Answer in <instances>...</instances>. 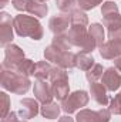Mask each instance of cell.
I'll return each instance as SVG.
<instances>
[{"label":"cell","instance_id":"7c38bea8","mask_svg":"<svg viewBox=\"0 0 121 122\" xmlns=\"http://www.w3.org/2000/svg\"><path fill=\"white\" fill-rule=\"evenodd\" d=\"M38 114V102L33 98H24L20 102V109H19V115L24 119H30L34 118Z\"/></svg>","mask_w":121,"mask_h":122},{"label":"cell","instance_id":"1f68e13d","mask_svg":"<svg viewBox=\"0 0 121 122\" xmlns=\"http://www.w3.org/2000/svg\"><path fill=\"white\" fill-rule=\"evenodd\" d=\"M97 115H98V122H110V119H111V111L105 109V108L98 109Z\"/></svg>","mask_w":121,"mask_h":122},{"label":"cell","instance_id":"e0dca14e","mask_svg":"<svg viewBox=\"0 0 121 122\" xmlns=\"http://www.w3.org/2000/svg\"><path fill=\"white\" fill-rule=\"evenodd\" d=\"M61 105H57V102H47V104H43V107H41V109H40V112H41V115L44 117V118H47V119H56L59 115H60V108Z\"/></svg>","mask_w":121,"mask_h":122},{"label":"cell","instance_id":"30bf717a","mask_svg":"<svg viewBox=\"0 0 121 122\" xmlns=\"http://www.w3.org/2000/svg\"><path fill=\"white\" fill-rule=\"evenodd\" d=\"M103 85L107 91H117L121 87V75L116 67H110L103 74Z\"/></svg>","mask_w":121,"mask_h":122},{"label":"cell","instance_id":"d6986e66","mask_svg":"<svg viewBox=\"0 0 121 122\" xmlns=\"http://www.w3.org/2000/svg\"><path fill=\"white\" fill-rule=\"evenodd\" d=\"M88 36H90L91 38H94V41L97 43L98 48L105 43L104 41V29L98 23H93L90 27H88Z\"/></svg>","mask_w":121,"mask_h":122},{"label":"cell","instance_id":"9c48e42d","mask_svg":"<svg viewBox=\"0 0 121 122\" xmlns=\"http://www.w3.org/2000/svg\"><path fill=\"white\" fill-rule=\"evenodd\" d=\"M33 92L36 95V99L41 104H47V102H51L53 101V90H51V85L47 84L44 80H37L34 82V88Z\"/></svg>","mask_w":121,"mask_h":122},{"label":"cell","instance_id":"cb8c5ba5","mask_svg":"<svg viewBox=\"0 0 121 122\" xmlns=\"http://www.w3.org/2000/svg\"><path fill=\"white\" fill-rule=\"evenodd\" d=\"M103 74H104V68H103V65L95 62L90 70L86 72V78H87L88 82H97L100 78H103Z\"/></svg>","mask_w":121,"mask_h":122},{"label":"cell","instance_id":"d6a6232c","mask_svg":"<svg viewBox=\"0 0 121 122\" xmlns=\"http://www.w3.org/2000/svg\"><path fill=\"white\" fill-rule=\"evenodd\" d=\"M1 122H20V121L17 119V114L13 112V111H10L6 117L1 118Z\"/></svg>","mask_w":121,"mask_h":122},{"label":"cell","instance_id":"74e56055","mask_svg":"<svg viewBox=\"0 0 121 122\" xmlns=\"http://www.w3.org/2000/svg\"><path fill=\"white\" fill-rule=\"evenodd\" d=\"M43 1H46V0H43Z\"/></svg>","mask_w":121,"mask_h":122},{"label":"cell","instance_id":"277c9868","mask_svg":"<svg viewBox=\"0 0 121 122\" xmlns=\"http://www.w3.org/2000/svg\"><path fill=\"white\" fill-rule=\"evenodd\" d=\"M88 99H90V95L86 91H74L73 94H70L66 99L61 101V109L66 112V114H73L76 112L77 109L86 107L88 104Z\"/></svg>","mask_w":121,"mask_h":122},{"label":"cell","instance_id":"3957f363","mask_svg":"<svg viewBox=\"0 0 121 122\" xmlns=\"http://www.w3.org/2000/svg\"><path fill=\"white\" fill-rule=\"evenodd\" d=\"M11 4L19 11H26L36 17H46L49 7L43 0H11Z\"/></svg>","mask_w":121,"mask_h":122},{"label":"cell","instance_id":"d4e9b609","mask_svg":"<svg viewBox=\"0 0 121 122\" xmlns=\"http://www.w3.org/2000/svg\"><path fill=\"white\" fill-rule=\"evenodd\" d=\"M76 56H77V54H74V53H71V51H64L63 56H61V58H60V61H59V64H57V67H61V68H64V70H67V68H74V67H76Z\"/></svg>","mask_w":121,"mask_h":122},{"label":"cell","instance_id":"f546056e","mask_svg":"<svg viewBox=\"0 0 121 122\" xmlns=\"http://www.w3.org/2000/svg\"><path fill=\"white\" fill-rule=\"evenodd\" d=\"M118 11V7L114 1H105L103 3L101 6V14L103 16H107V14H111V13H117Z\"/></svg>","mask_w":121,"mask_h":122},{"label":"cell","instance_id":"603a6c76","mask_svg":"<svg viewBox=\"0 0 121 122\" xmlns=\"http://www.w3.org/2000/svg\"><path fill=\"white\" fill-rule=\"evenodd\" d=\"M71 26H81V27L88 26V17L81 9H76L71 13Z\"/></svg>","mask_w":121,"mask_h":122},{"label":"cell","instance_id":"6da1fadb","mask_svg":"<svg viewBox=\"0 0 121 122\" xmlns=\"http://www.w3.org/2000/svg\"><path fill=\"white\" fill-rule=\"evenodd\" d=\"M13 26L16 33L20 37H30L33 40H41L43 38V26L40 21L33 17V16H26V14H19L13 19Z\"/></svg>","mask_w":121,"mask_h":122},{"label":"cell","instance_id":"4dcf8cb0","mask_svg":"<svg viewBox=\"0 0 121 122\" xmlns=\"http://www.w3.org/2000/svg\"><path fill=\"white\" fill-rule=\"evenodd\" d=\"M0 99H1V118L3 117H6L10 111V98H9V95L6 94V92H1L0 94Z\"/></svg>","mask_w":121,"mask_h":122},{"label":"cell","instance_id":"44dd1931","mask_svg":"<svg viewBox=\"0 0 121 122\" xmlns=\"http://www.w3.org/2000/svg\"><path fill=\"white\" fill-rule=\"evenodd\" d=\"M63 50L60 48H57L56 46H53V44H50L49 47H46V50H44V57H46V60L50 61V62H54L56 65L59 64V61H60L61 56H63Z\"/></svg>","mask_w":121,"mask_h":122},{"label":"cell","instance_id":"f1b7e54d","mask_svg":"<svg viewBox=\"0 0 121 122\" xmlns=\"http://www.w3.org/2000/svg\"><path fill=\"white\" fill-rule=\"evenodd\" d=\"M76 1H77V4L81 10H91L95 6L101 4L103 0H76Z\"/></svg>","mask_w":121,"mask_h":122},{"label":"cell","instance_id":"836d02e7","mask_svg":"<svg viewBox=\"0 0 121 122\" xmlns=\"http://www.w3.org/2000/svg\"><path fill=\"white\" fill-rule=\"evenodd\" d=\"M114 67H116V68L121 72V57H118V58H116V60H114Z\"/></svg>","mask_w":121,"mask_h":122},{"label":"cell","instance_id":"4fadbf2b","mask_svg":"<svg viewBox=\"0 0 121 122\" xmlns=\"http://www.w3.org/2000/svg\"><path fill=\"white\" fill-rule=\"evenodd\" d=\"M90 94L91 98L98 104V105H107L108 104V95L107 88L103 85V82H90Z\"/></svg>","mask_w":121,"mask_h":122},{"label":"cell","instance_id":"e575fe53","mask_svg":"<svg viewBox=\"0 0 121 122\" xmlns=\"http://www.w3.org/2000/svg\"><path fill=\"white\" fill-rule=\"evenodd\" d=\"M59 122H74V119L70 118V117H61L60 119H59Z\"/></svg>","mask_w":121,"mask_h":122},{"label":"cell","instance_id":"484cf974","mask_svg":"<svg viewBox=\"0 0 121 122\" xmlns=\"http://www.w3.org/2000/svg\"><path fill=\"white\" fill-rule=\"evenodd\" d=\"M76 121L77 122H98V115H97V111H93V109H81L77 117H76Z\"/></svg>","mask_w":121,"mask_h":122},{"label":"cell","instance_id":"ba28073f","mask_svg":"<svg viewBox=\"0 0 121 122\" xmlns=\"http://www.w3.org/2000/svg\"><path fill=\"white\" fill-rule=\"evenodd\" d=\"M68 26H71V14H68V13L56 14L49 21V29L54 33V36L66 33V30L68 29Z\"/></svg>","mask_w":121,"mask_h":122},{"label":"cell","instance_id":"5bb4252c","mask_svg":"<svg viewBox=\"0 0 121 122\" xmlns=\"http://www.w3.org/2000/svg\"><path fill=\"white\" fill-rule=\"evenodd\" d=\"M51 90H53V95L57 99H66L70 94V87H68V78H61V80H56L51 82Z\"/></svg>","mask_w":121,"mask_h":122},{"label":"cell","instance_id":"7a4b0ae2","mask_svg":"<svg viewBox=\"0 0 121 122\" xmlns=\"http://www.w3.org/2000/svg\"><path fill=\"white\" fill-rule=\"evenodd\" d=\"M30 85L31 82L29 77L20 75L7 68H1V87L4 90L17 95H23L30 90Z\"/></svg>","mask_w":121,"mask_h":122},{"label":"cell","instance_id":"9a60e30c","mask_svg":"<svg viewBox=\"0 0 121 122\" xmlns=\"http://www.w3.org/2000/svg\"><path fill=\"white\" fill-rule=\"evenodd\" d=\"M11 71L17 72L20 75H24V77H30V75H34V72H36V64L29 58H23L19 64H16L11 68Z\"/></svg>","mask_w":121,"mask_h":122},{"label":"cell","instance_id":"83f0119b","mask_svg":"<svg viewBox=\"0 0 121 122\" xmlns=\"http://www.w3.org/2000/svg\"><path fill=\"white\" fill-rule=\"evenodd\" d=\"M108 109H110L111 114H114V115H121V91L111 99Z\"/></svg>","mask_w":121,"mask_h":122},{"label":"cell","instance_id":"5b68a950","mask_svg":"<svg viewBox=\"0 0 121 122\" xmlns=\"http://www.w3.org/2000/svg\"><path fill=\"white\" fill-rule=\"evenodd\" d=\"M13 19L9 13L1 11L0 14V44L1 47H6L11 44L13 40Z\"/></svg>","mask_w":121,"mask_h":122},{"label":"cell","instance_id":"52a82bcc","mask_svg":"<svg viewBox=\"0 0 121 122\" xmlns=\"http://www.w3.org/2000/svg\"><path fill=\"white\" fill-rule=\"evenodd\" d=\"M100 54L105 60H116L121 57V38H108L101 47Z\"/></svg>","mask_w":121,"mask_h":122},{"label":"cell","instance_id":"8992f818","mask_svg":"<svg viewBox=\"0 0 121 122\" xmlns=\"http://www.w3.org/2000/svg\"><path fill=\"white\" fill-rule=\"evenodd\" d=\"M23 58H24V51L16 44H9L4 47V61L1 62V68L11 70Z\"/></svg>","mask_w":121,"mask_h":122},{"label":"cell","instance_id":"8fae6325","mask_svg":"<svg viewBox=\"0 0 121 122\" xmlns=\"http://www.w3.org/2000/svg\"><path fill=\"white\" fill-rule=\"evenodd\" d=\"M67 36H68V40H70V43H71L73 47H83L84 41L87 40L88 30H87V27L71 26L68 33H67Z\"/></svg>","mask_w":121,"mask_h":122},{"label":"cell","instance_id":"ac0fdd59","mask_svg":"<svg viewBox=\"0 0 121 122\" xmlns=\"http://www.w3.org/2000/svg\"><path fill=\"white\" fill-rule=\"evenodd\" d=\"M94 58L93 56H90V53H78L76 56V67L83 70V71H88L91 67L94 65Z\"/></svg>","mask_w":121,"mask_h":122},{"label":"cell","instance_id":"d590c367","mask_svg":"<svg viewBox=\"0 0 121 122\" xmlns=\"http://www.w3.org/2000/svg\"><path fill=\"white\" fill-rule=\"evenodd\" d=\"M9 3V0H0V7H4Z\"/></svg>","mask_w":121,"mask_h":122},{"label":"cell","instance_id":"2e32d148","mask_svg":"<svg viewBox=\"0 0 121 122\" xmlns=\"http://www.w3.org/2000/svg\"><path fill=\"white\" fill-rule=\"evenodd\" d=\"M103 24L104 27H107L108 33L110 31H116L121 29V14L117 13H111L107 16H103Z\"/></svg>","mask_w":121,"mask_h":122},{"label":"cell","instance_id":"4316f807","mask_svg":"<svg viewBox=\"0 0 121 122\" xmlns=\"http://www.w3.org/2000/svg\"><path fill=\"white\" fill-rule=\"evenodd\" d=\"M76 0H56V6L61 13H73L76 10Z\"/></svg>","mask_w":121,"mask_h":122},{"label":"cell","instance_id":"7402d4cb","mask_svg":"<svg viewBox=\"0 0 121 122\" xmlns=\"http://www.w3.org/2000/svg\"><path fill=\"white\" fill-rule=\"evenodd\" d=\"M53 46H56L57 48H60L63 51H70L71 50V43H70V40H68V36H67V33H63V34H56L54 36V38H53V43H51Z\"/></svg>","mask_w":121,"mask_h":122},{"label":"cell","instance_id":"ffe728a7","mask_svg":"<svg viewBox=\"0 0 121 122\" xmlns=\"http://www.w3.org/2000/svg\"><path fill=\"white\" fill-rule=\"evenodd\" d=\"M51 70L53 67L47 62V61H38L36 64V72H34V77L37 80H47L50 78V74H51Z\"/></svg>","mask_w":121,"mask_h":122},{"label":"cell","instance_id":"8d00e7d4","mask_svg":"<svg viewBox=\"0 0 121 122\" xmlns=\"http://www.w3.org/2000/svg\"><path fill=\"white\" fill-rule=\"evenodd\" d=\"M20 122H26V121H20Z\"/></svg>","mask_w":121,"mask_h":122}]
</instances>
